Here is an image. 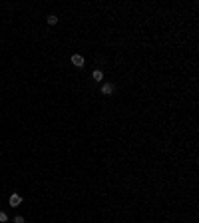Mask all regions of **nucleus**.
<instances>
[{
	"instance_id": "nucleus-1",
	"label": "nucleus",
	"mask_w": 199,
	"mask_h": 223,
	"mask_svg": "<svg viewBox=\"0 0 199 223\" xmlns=\"http://www.w3.org/2000/svg\"><path fill=\"white\" fill-rule=\"evenodd\" d=\"M8 203H10L12 207H18V205L22 203V195H20V193H12V195L8 197Z\"/></svg>"
},
{
	"instance_id": "nucleus-2",
	"label": "nucleus",
	"mask_w": 199,
	"mask_h": 223,
	"mask_svg": "<svg viewBox=\"0 0 199 223\" xmlns=\"http://www.w3.org/2000/svg\"><path fill=\"white\" fill-rule=\"evenodd\" d=\"M70 62H72L76 68H84V56H82V54H74V56L70 58Z\"/></svg>"
},
{
	"instance_id": "nucleus-3",
	"label": "nucleus",
	"mask_w": 199,
	"mask_h": 223,
	"mask_svg": "<svg viewBox=\"0 0 199 223\" xmlns=\"http://www.w3.org/2000/svg\"><path fill=\"white\" fill-rule=\"evenodd\" d=\"M114 90H116V86H114L112 82L102 84V94H104V96H112V94H114Z\"/></svg>"
},
{
	"instance_id": "nucleus-4",
	"label": "nucleus",
	"mask_w": 199,
	"mask_h": 223,
	"mask_svg": "<svg viewBox=\"0 0 199 223\" xmlns=\"http://www.w3.org/2000/svg\"><path fill=\"white\" fill-rule=\"evenodd\" d=\"M92 78H94L96 82H102V80H104V72H102V70H94Z\"/></svg>"
},
{
	"instance_id": "nucleus-5",
	"label": "nucleus",
	"mask_w": 199,
	"mask_h": 223,
	"mask_svg": "<svg viewBox=\"0 0 199 223\" xmlns=\"http://www.w3.org/2000/svg\"><path fill=\"white\" fill-rule=\"evenodd\" d=\"M48 24H50V26L58 24V16H56V14H50V16H48Z\"/></svg>"
},
{
	"instance_id": "nucleus-6",
	"label": "nucleus",
	"mask_w": 199,
	"mask_h": 223,
	"mask_svg": "<svg viewBox=\"0 0 199 223\" xmlns=\"http://www.w3.org/2000/svg\"><path fill=\"white\" fill-rule=\"evenodd\" d=\"M8 221V215H6V211H0V223H6Z\"/></svg>"
},
{
	"instance_id": "nucleus-7",
	"label": "nucleus",
	"mask_w": 199,
	"mask_h": 223,
	"mask_svg": "<svg viewBox=\"0 0 199 223\" xmlns=\"http://www.w3.org/2000/svg\"><path fill=\"white\" fill-rule=\"evenodd\" d=\"M14 223H24V217H22V215H16V217H14Z\"/></svg>"
}]
</instances>
